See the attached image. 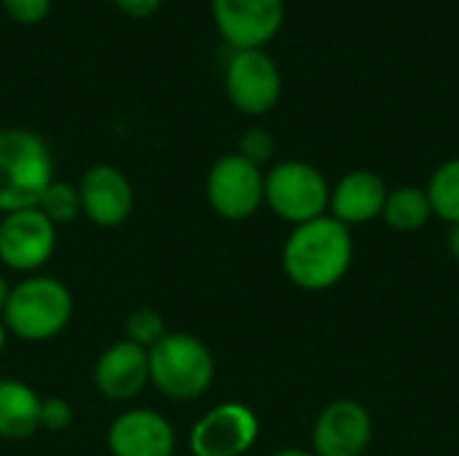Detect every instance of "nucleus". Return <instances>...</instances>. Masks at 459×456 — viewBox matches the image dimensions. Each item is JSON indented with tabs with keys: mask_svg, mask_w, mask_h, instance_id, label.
I'll return each instance as SVG.
<instances>
[{
	"mask_svg": "<svg viewBox=\"0 0 459 456\" xmlns=\"http://www.w3.org/2000/svg\"><path fill=\"white\" fill-rule=\"evenodd\" d=\"M40 395L19 382L0 379V441H27L40 430Z\"/></svg>",
	"mask_w": 459,
	"mask_h": 456,
	"instance_id": "nucleus-16",
	"label": "nucleus"
},
{
	"mask_svg": "<svg viewBox=\"0 0 459 456\" xmlns=\"http://www.w3.org/2000/svg\"><path fill=\"white\" fill-rule=\"evenodd\" d=\"M352 261V234L331 215L293 226L282 245V271L299 290L307 293L336 288L350 274Z\"/></svg>",
	"mask_w": 459,
	"mask_h": 456,
	"instance_id": "nucleus-1",
	"label": "nucleus"
},
{
	"mask_svg": "<svg viewBox=\"0 0 459 456\" xmlns=\"http://www.w3.org/2000/svg\"><path fill=\"white\" fill-rule=\"evenodd\" d=\"M261 422L245 403H221L210 409L188 433L194 456H245L258 441Z\"/></svg>",
	"mask_w": 459,
	"mask_h": 456,
	"instance_id": "nucleus-10",
	"label": "nucleus"
},
{
	"mask_svg": "<svg viewBox=\"0 0 459 456\" xmlns=\"http://www.w3.org/2000/svg\"><path fill=\"white\" fill-rule=\"evenodd\" d=\"M433 215H438L441 220L457 226L459 223V156L444 161L433 175L430 183L425 188Z\"/></svg>",
	"mask_w": 459,
	"mask_h": 456,
	"instance_id": "nucleus-18",
	"label": "nucleus"
},
{
	"mask_svg": "<svg viewBox=\"0 0 459 456\" xmlns=\"http://www.w3.org/2000/svg\"><path fill=\"white\" fill-rule=\"evenodd\" d=\"M151 384L169 400L186 403L202 398L215 379L210 347L191 333H167L148 349Z\"/></svg>",
	"mask_w": 459,
	"mask_h": 456,
	"instance_id": "nucleus-4",
	"label": "nucleus"
},
{
	"mask_svg": "<svg viewBox=\"0 0 459 456\" xmlns=\"http://www.w3.org/2000/svg\"><path fill=\"white\" fill-rule=\"evenodd\" d=\"M38 422L46 433H65L73 425V406L65 398H43Z\"/></svg>",
	"mask_w": 459,
	"mask_h": 456,
	"instance_id": "nucleus-22",
	"label": "nucleus"
},
{
	"mask_svg": "<svg viewBox=\"0 0 459 456\" xmlns=\"http://www.w3.org/2000/svg\"><path fill=\"white\" fill-rule=\"evenodd\" d=\"M229 102L245 116H266L282 97V73L266 48L231 51L223 70Z\"/></svg>",
	"mask_w": 459,
	"mask_h": 456,
	"instance_id": "nucleus-6",
	"label": "nucleus"
},
{
	"mask_svg": "<svg viewBox=\"0 0 459 456\" xmlns=\"http://www.w3.org/2000/svg\"><path fill=\"white\" fill-rule=\"evenodd\" d=\"M272 456H315L312 452H307V449H282V452H277V454Z\"/></svg>",
	"mask_w": 459,
	"mask_h": 456,
	"instance_id": "nucleus-27",
	"label": "nucleus"
},
{
	"mask_svg": "<svg viewBox=\"0 0 459 456\" xmlns=\"http://www.w3.org/2000/svg\"><path fill=\"white\" fill-rule=\"evenodd\" d=\"M212 22L231 51L266 48L285 24V0H210Z\"/></svg>",
	"mask_w": 459,
	"mask_h": 456,
	"instance_id": "nucleus-9",
	"label": "nucleus"
},
{
	"mask_svg": "<svg viewBox=\"0 0 459 456\" xmlns=\"http://www.w3.org/2000/svg\"><path fill=\"white\" fill-rule=\"evenodd\" d=\"M382 218L393 231L409 234V231H420L428 226V220L433 218V207H430L425 188L401 185L395 191H387Z\"/></svg>",
	"mask_w": 459,
	"mask_h": 456,
	"instance_id": "nucleus-17",
	"label": "nucleus"
},
{
	"mask_svg": "<svg viewBox=\"0 0 459 456\" xmlns=\"http://www.w3.org/2000/svg\"><path fill=\"white\" fill-rule=\"evenodd\" d=\"M5 344H8V331H5V325H3V320H0V357H3V352H5Z\"/></svg>",
	"mask_w": 459,
	"mask_h": 456,
	"instance_id": "nucleus-28",
	"label": "nucleus"
},
{
	"mask_svg": "<svg viewBox=\"0 0 459 456\" xmlns=\"http://www.w3.org/2000/svg\"><path fill=\"white\" fill-rule=\"evenodd\" d=\"M54 183V156L30 129H0V215L30 210Z\"/></svg>",
	"mask_w": 459,
	"mask_h": 456,
	"instance_id": "nucleus-3",
	"label": "nucleus"
},
{
	"mask_svg": "<svg viewBox=\"0 0 459 456\" xmlns=\"http://www.w3.org/2000/svg\"><path fill=\"white\" fill-rule=\"evenodd\" d=\"M239 156H245L247 161H253L255 167H264L266 161L274 159L277 153V140L269 129L264 126H253L247 129L242 137H239V148H237Z\"/></svg>",
	"mask_w": 459,
	"mask_h": 456,
	"instance_id": "nucleus-21",
	"label": "nucleus"
},
{
	"mask_svg": "<svg viewBox=\"0 0 459 456\" xmlns=\"http://www.w3.org/2000/svg\"><path fill=\"white\" fill-rule=\"evenodd\" d=\"M116 8L132 19H148L161 8V0H113Z\"/></svg>",
	"mask_w": 459,
	"mask_h": 456,
	"instance_id": "nucleus-24",
	"label": "nucleus"
},
{
	"mask_svg": "<svg viewBox=\"0 0 459 456\" xmlns=\"http://www.w3.org/2000/svg\"><path fill=\"white\" fill-rule=\"evenodd\" d=\"M151 384L148 349L121 339L110 344L94 363V387L113 403L134 400Z\"/></svg>",
	"mask_w": 459,
	"mask_h": 456,
	"instance_id": "nucleus-14",
	"label": "nucleus"
},
{
	"mask_svg": "<svg viewBox=\"0 0 459 456\" xmlns=\"http://www.w3.org/2000/svg\"><path fill=\"white\" fill-rule=\"evenodd\" d=\"M164 336H167V323L151 306H140V309L129 312V317L124 320V339L143 349L156 347Z\"/></svg>",
	"mask_w": 459,
	"mask_h": 456,
	"instance_id": "nucleus-20",
	"label": "nucleus"
},
{
	"mask_svg": "<svg viewBox=\"0 0 459 456\" xmlns=\"http://www.w3.org/2000/svg\"><path fill=\"white\" fill-rule=\"evenodd\" d=\"M8 336L38 344L59 336L73 320V293L51 274H32L11 285L8 304L0 314Z\"/></svg>",
	"mask_w": 459,
	"mask_h": 456,
	"instance_id": "nucleus-2",
	"label": "nucleus"
},
{
	"mask_svg": "<svg viewBox=\"0 0 459 456\" xmlns=\"http://www.w3.org/2000/svg\"><path fill=\"white\" fill-rule=\"evenodd\" d=\"M374 438V422L358 400L328 403L312 427L315 456H363Z\"/></svg>",
	"mask_w": 459,
	"mask_h": 456,
	"instance_id": "nucleus-11",
	"label": "nucleus"
},
{
	"mask_svg": "<svg viewBox=\"0 0 459 456\" xmlns=\"http://www.w3.org/2000/svg\"><path fill=\"white\" fill-rule=\"evenodd\" d=\"M449 250L455 255V261H459V223L452 226V237H449Z\"/></svg>",
	"mask_w": 459,
	"mask_h": 456,
	"instance_id": "nucleus-26",
	"label": "nucleus"
},
{
	"mask_svg": "<svg viewBox=\"0 0 459 456\" xmlns=\"http://www.w3.org/2000/svg\"><path fill=\"white\" fill-rule=\"evenodd\" d=\"M264 204L285 223L301 226L328 215L331 185L309 161H280L264 172Z\"/></svg>",
	"mask_w": 459,
	"mask_h": 456,
	"instance_id": "nucleus-5",
	"label": "nucleus"
},
{
	"mask_svg": "<svg viewBox=\"0 0 459 456\" xmlns=\"http://www.w3.org/2000/svg\"><path fill=\"white\" fill-rule=\"evenodd\" d=\"M8 296H11V282L0 274V314H3V309L8 304Z\"/></svg>",
	"mask_w": 459,
	"mask_h": 456,
	"instance_id": "nucleus-25",
	"label": "nucleus"
},
{
	"mask_svg": "<svg viewBox=\"0 0 459 456\" xmlns=\"http://www.w3.org/2000/svg\"><path fill=\"white\" fill-rule=\"evenodd\" d=\"M0 5L16 24H38L51 11V0H0Z\"/></svg>",
	"mask_w": 459,
	"mask_h": 456,
	"instance_id": "nucleus-23",
	"label": "nucleus"
},
{
	"mask_svg": "<svg viewBox=\"0 0 459 456\" xmlns=\"http://www.w3.org/2000/svg\"><path fill=\"white\" fill-rule=\"evenodd\" d=\"M385 202H387L385 180L371 169H352L331 188L328 215L347 228L366 226L382 218Z\"/></svg>",
	"mask_w": 459,
	"mask_h": 456,
	"instance_id": "nucleus-15",
	"label": "nucleus"
},
{
	"mask_svg": "<svg viewBox=\"0 0 459 456\" xmlns=\"http://www.w3.org/2000/svg\"><path fill=\"white\" fill-rule=\"evenodd\" d=\"M113 456H175L178 435L172 422L151 409H129L108 427Z\"/></svg>",
	"mask_w": 459,
	"mask_h": 456,
	"instance_id": "nucleus-13",
	"label": "nucleus"
},
{
	"mask_svg": "<svg viewBox=\"0 0 459 456\" xmlns=\"http://www.w3.org/2000/svg\"><path fill=\"white\" fill-rule=\"evenodd\" d=\"M81 210L100 228H118L132 218L134 188L113 164H94L78 180Z\"/></svg>",
	"mask_w": 459,
	"mask_h": 456,
	"instance_id": "nucleus-12",
	"label": "nucleus"
},
{
	"mask_svg": "<svg viewBox=\"0 0 459 456\" xmlns=\"http://www.w3.org/2000/svg\"><path fill=\"white\" fill-rule=\"evenodd\" d=\"M56 226L38 210H16L0 218V263L22 277L40 274L54 258Z\"/></svg>",
	"mask_w": 459,
	"mask_h": 456,
	"instance_id": "nucleus-8",
	"label": "nucleus"
},
{
	"mask_svg": "<svg viewBox=\"0 0 459 456\" xmlns=\"http://www.w3.org/2000/svg\"><path fill=\"white\" fill-rule=\"evenodd\" d=\"M204 196L223 220H247L264 207V169L237 151L226 153L210 167L204 177Z\"/></svg>",
	"mask_w": 459,
	"mask_h": 456,
	"instance_id": "nucleus-7",
	"label": "nucleus"
},
{
	"mask_svg": "<svg viewBox=\"0 0 459 456\" xmlns=\"http://www.w3.org/2000/svg\"><path fill=\"white\" fill-rule=\"evenodd\" d=\"M56 228L59 226H67V223H75L83 210H81V194H78V185L73 183H62L54 177V183L43 191L40 202L35 204Z\"/></svg>",
	"mask_w": 459,
	"mask_h": 456,
	"instance_id": "nucleus-19",
	"label": "nucleus"
}]
</instances>
